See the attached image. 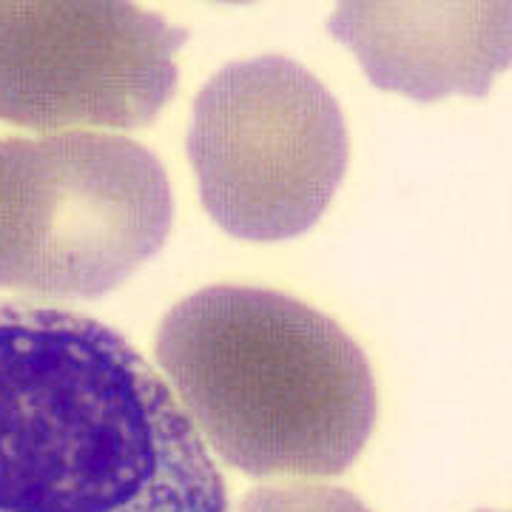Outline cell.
Returning <instances> with one entry per match:
<instances>
[{
	"label": "cell",
	"instance_id": "cell-1",
	"mask_svg": "<svg viewBox=\"0 0 512 512\" xmlns=\"http://www.w3.org/2000/svg\"><path fill=\"white\" fill-rule=\"evenodd\" d=\"M0 512H228L197 427L103 322L0 302Z\"/></svg>",
	"mask_w": 512,
	"mask_h": 512
},
{
	"label": "cell",
	"instance_id": "cell-2",
	"mask_svg": "<svg viewBox=\"0 0 512 512\" xmlns=\"http://www.w3.org/2000/svg\"><path fill=\"white\" fill-rule=\"evenodd\" d=\"M157 359L191 424L254 478L339 476L376 424L365 350L285 293L214 285L188 296L160 325Z\"/></svg>",
	"mask_w": 512,
	"mask_h": 512
},
{
	"label": "cell",
	"instance_id": "cell-3",
	"mask_svg": "<svg viewBox=\"0 0 512 512\" xmlns=\"http://www.w3.org/2000/svg\"><path fill=\"white\" fill-rule=\"evenodd\" d=\"M171 220L165 168L128 137L0 140V288L97 299L163 248Z\"/></svg>",
	"mask_w": 512,
	"mask_h": 512
},
{
	"label": "cell",
	"instance_id": "cell-4",
	"mask_svg": "<svg viewBox=\"0 0 512 512\" xmlns=\"http://www.w3.org/2000/svg\"><path fill=\"white\" fill-rule=\"evenodd\" d=\"M188 160L205 211L251 242L305 234L348 168L336 97L296 60L262 55L217 72L197 94Z\"/></svg>",
	"mask_w": 512,
	"mask_h": 512
},
{
	"label": "cell",
	"instance_id": "cell-5",
	"mask_svg": "<svg viewBox=\"0 0 512 512\" xmlns=\"http://www.w3.org/2000/svg\"><path fill=\"white\" fill-rule=\"evenodd\" d=\"M185 35L120 0H0V120L146 126L174 97Z\"/></svg>",
	"mask_w": 512,
	"mask_h": 512
},
{
	"label": "cell",
	"instance_id": "cell-6",
	"mask_svg": "<svg viewBox=\"0 0 512 512\" xmlns=\"http://www.w3.org/2000/svg\"><path fill=\"white\" fill-rule=\"evenodd\" d=\"M330 35L384 92L481 97L510 66V3H339Z\"/></svg>",
	"mask_w": 512,
	"mask_h": 512
},
{
	"label": "cell",
	"instance_id": "cell-7",
	"mask_svg": "<svg viewBox=\"0 0 512 512\" xmlns=\"http://www.w3.org/2000/svg\"><path fill=\"white\" fill-rule=\"evenodd\" d=\"M239 512H370L348 490L296 481V484H276L259 487L248 493L239 504Z\"/></svg>",
	"mask_w": 512,
	"mask_h": 512
}]
</instances>
